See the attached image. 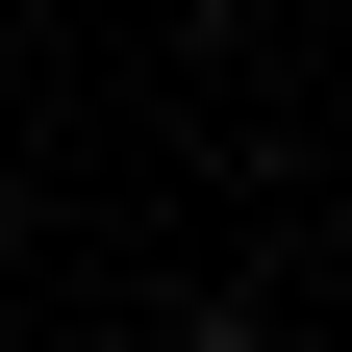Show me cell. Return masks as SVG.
<instances>
[{
  "instance_id": "obj_1",
  "label": "cell",
  "mask_w": 352,
  "mask_h": 352,
  "mask_svg": "<svg viewBox=\"0 0 352 352\" xmlns=\"http://www.w3.org/2000/svg\"><path fill=\"white\" fill-rule=\"evenodd\" d=\"M176 352H277V327H176Z\"/></svg>"
}]
</instances>
